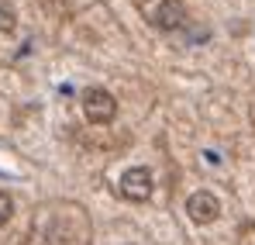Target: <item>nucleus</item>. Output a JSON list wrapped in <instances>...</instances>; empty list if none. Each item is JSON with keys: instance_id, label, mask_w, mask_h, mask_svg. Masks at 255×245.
<instances>
[{"instance_id": "1", "label": "nucleus", "mask_w": 255, "mask_h": 245, "mask_svg": "<svg viewBox=\"0 0 255 245\" xmlns=\"http://www.w3.org/2000/svg\"><path fill=\"white\" fill-rule=\"evenodd\" d=\"M83 114L90 124H111L114 121V114H118V100L107 93V90H100V86H93V90H86L83 93Z\"/></svg>"}, {"instance_id": "2", "label": "nucleus", "mask_w": 255, "mask_h": 245, "mask_svg": "<svg viewBox=\"0 0 255 245\" xmlns=\"http://www.w3.org/2000/svg\"><path fill=\"white\" fill-rule=\"evenodd\" d=\"M148 194H152V173L145 166L125 169V176H121V197H128V201H145Z\"/></svg>"}, {"instance_id": "3", "label": "nucleus", "mask_w": 255, "mask_h": 245, "mask_svg": "<svg viewBox=\"0 0 255 245\" xmlns=\"http://www.w3.org/2000/svg\"><path fill=\"white\" fill-rule=\"evenodd\" d=\"M186 214H190L193 221L207 225V221H214V218L221 214V204H217V197H214L211 190H197V194H190V201H186Z\"/></svg>"}, {"instance_id": "4", "label": "nucleus", "mask_w": 255, "mask_h": 245, "mask_svg": "<svg viewBox=\"0 0 255 245\" xmlns=\"http://www.w3.org/2000/svg\"><path fill=\"white\" fill-rule=\"evenodd\" d=\"M155 24L159 28H183L186 24V10H183V3H176V0H166L159 10H155Z\"/></svg>"}, {"instance_id": "5", "label": "nucleus", "mask_w": 255, "mask_h": 245, "mask_svg": "<svg viewBox=\"0 0 255 245\" xmlns=\"http://www.w3.org/2000/svg\"><path fill=\"white\" fill-rule=\"evenodd\" d=\"M14 28V10L7 3H0V31H10Z\"/></svg>"}, {"instance_id": "6", "label": "nucleus", "mask_w": 255, "mask_h": 245, "mask_svg": "<svg viewBox=\"0 0 255 245\" xmlns=\"http://www.w3.org/2000/svg\"><path fill=\"white\" fill-rule=\"evenodd\" d=\"M10 211H14V204H10V197L0 190V225H7L10 221Z\"/></svg>"}, {"instance_id": "7", "label": "nucleus", "mask_w": 255, "mask_h": 245, "mask_svg": "<svg viewBox=\"0 0 255 245\" xmlns=\"http://www.w3.org/2000/svg\"><path fill=\"white\" fill-rule=\"evenodd\" d=\"M204 159H207V166H217V163H221V156H217L214 149H207V152H204Z\"/></svg>"}]
</instances>
